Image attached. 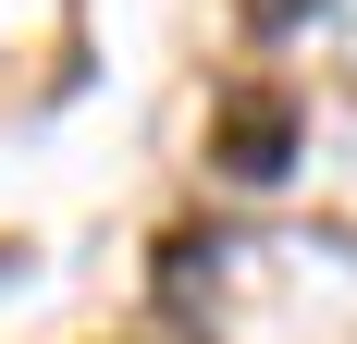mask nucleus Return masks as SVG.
Listing matches in <instances>:
<instances>
[{
    "label": "nucleus",
    "instance_id": "f257e3e1",
    "mask_svg": "<svg viewBox=\"0 0 357 344\" xmlns=\"http://www.w3.org/2000/svg\"><path fill=\"white\" fill-rule=\"evenodd\" d=\"M284 160H296V111H284V99H234V111H222V172L271 185Z\"/></svg>",
    "mask_w": 357,
    "mask_h": 344
},
{
    "label": "nucleus",
    "instance_id": "f03ea898",
    "mask_svg": "<svg viewBox=\"0 0 357 344\" xmlns=\"http://www.w3.org/2000/svg\"><path fill=\"white\" fill-rule=\"evenodd\" d=\"M296 13H308V0H259V25H296Z\"/></svg>",
    "mask_w": 357,
    "mask_h": 344
}]
</instances>
